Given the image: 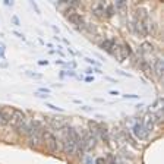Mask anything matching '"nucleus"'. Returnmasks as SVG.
Instances as JSON below:
<instances>
[{"instance_id":"8","label":"nucleus","mask_w":164,"mask_h":164,"mask_svg":"<svg viewBox=\"0 0 164 164\" xmlns=\"http://www.w3.org/2000/svg\"><path fill=\"white\" fill-rule=\"evenodd\" d=\"M23 122H25V114H23V111H21V110H13L11 119H9L11 126H13L15 129H18Z\"/></svg>"},{"instance_id":"10","label":"nucleus","mask_w":164,"mask_h":164,"mask_svg":"<svg viewBox=\"0 0 164 164\" xmlns=\"http://www.w3.org/2000/svg\"><path fill=\"white\" fill-rule=\"evenodd\" d=\"M116 41L113 40V38H110V40H104L103 43L100 44V47L104 50V51H107L109 54H111L113 56V51H114V48H116Z\"/></svg>"},{"instance_id":"12","label":"nucleus","mask_w":164,"mask_h":164,"mask_svg":"<svg viewBox=\"0 0 164 164\" xmlns=\"http://www.w3.org/2000/svg\"><path fill=\"white\" fill-rule=\"evenodd\" d=\"M142 125H144V128L147 129L148 133H150V132H153V129H154V117L150 114V113L144 117V123H142Z\"/></svg>"},{"instance_id":"29","label":"nucleus","mask_w":164,"mask_h":164,"mask_svg":"<svg viewBox=\"0 0 164 164\" xmlns=\"http://www.w3.org/2000/svg\"><path fill=\"white\" fill-rule=\"evenodd\" d=\"M31 6H32L34 9H35V12H37L38 15H40V8L37 6V3H35V2H31Z\"/></svg>"},{"instance_id":"17","label":"nucleus","mask_w":164,"mask_h":164,"mask_svg":"<svg viewBox=\"0 0 164 164\" xmlns=\"http://www.w3.org/2000/svg\"><path fill=\"white\" fill-rule=\"evenodd\" d=\"M11 119V114H8L6 111H0V125H8Z\"/></svg>"},{"instance_id":"23","label":"nucleus","mask_w":164,"mask_h":164,"mask_svg":"<svg viewBox=\"0 0 164 164\" xmlns=\"http://www.w3.org/2000/svg\"><path fill=\"white\" fill-rule=\"evenodd\" d=\"M94 164H107V161H106V158H97L95 161H94Z\"/></svg>"},{"instance_id":"30","label":"nucleus","mask_w":164,"mask_h":164,"mask_svg":"<svg viewBox=\"0 0 164 164\" xmlns=\"http://www.w3.org/2000/svg\"><path fill=\"white\" fill-rule=\"evenodd\" d=\"M63 75H67V76H75V72H73V70H67V72H65Z\"/></svg>"},{"instance_id":"21","label":"nucleus","mask_w":164,"mask_h":164,"mask_svg":"<svg viewBox=\"0 0 164 164\" xmlns=\"http://www.w3.org/2000/svg\"><path fill=\"white\" fill-rule=\"evenodd\" d=\"M155 117H157V120H158V122H163V109L158 110V113H157V116H155Z\"/></svg>"},{"instance_id":"27","label":"nucleus","mask_w":164,"mask_h":164,"mask_svg":"<svg viewBox=\"0 0 164 164\" xmlns=\"http://www.w3.org/2000/svg\"><path fill=\"white\" fill-rule=\"evenodd\" d=\"M12 22H13L16 26H19V25H21V21L18 19V16H12Z\"/></svg>"},{"instance_id":"25","label":"nucleus","mask_w":164,"mask_h":164,"mask_svg":"<svg viewBox=\"0 0 164 164\" xmlns=\"http://www.w3.org/2000/svg\"><path fill=\"white\" fill-rule=\"evenodd\" d=\"M0 59H5V45L0 43Z\"/></svg>"},{"instance_id":"22","label":"nucleus","mask_w":164,"mask_h":164,"mask_svg":"<svg viewBox=\"0 0 164 164\" xmlns=\"http://www.w3.org/2000/svg\"><path fill=\"white\" fill-rule=\"evenodd\" d=\"M34 95H35V97H38V98H44V100L48 98V95H47V94H41V92H35Z\"/></svg>"},{"instance_id":"31","label":"nucleus","mask_w":164,"mask_h":164,"mask_svg":"<svg viewBox=\"0 0 164 164\" xmlns=\"http://www.w3.org/2000/svg\"><path fill=\"white\" fill-rule=\"evenodd\" d=\"M38 65H40V66H44V65H48V62H47V60H40V62H38Z\"/></svg>"},{"instance_id":"35","label":"nucleus","mask_w":164,"mask_h":164,"mask_svg":"<svg viewBox=\"0 0 164 164\" xmlns=\"http://www.w3.org/2000/svg\"><path fill=\"white\" fill-rule=\"evenodd\" d=\"M85 164H94V161H91V158L88 157V158H87V163H85Z\"/></svg>"},{"instance_id":"5","label":"nucleus","mask_w":164,"mask_h":164,"mask_svg":"<svg viewBox=\"0 0 164 164\" xmlns=\"http://www.w3.org/2000/svg\"><path fill=\"white\" fill-rule=\"evenodd\" d=\"M129 54H132V50L128 43H123L122 45H116V48L113 51V56L117 59V62H123Z\"/></svg>"},{"instance_id":"4","label":"nucleus","mask_w":164,"mask_h":164,"mask_svg":"<svg viewBox=\"0 0 164 164\" xmlns=\"http://www.w3.org/2000/svg\"><path fill=\"white\" fill-rule=\"evenodd\" d=\"M65 16L67 18V21L70 23H73L76 28H84L85 23H84V18L81 16V13H76V11L73 8H67L65 11Z\"/></svg>"},{"instance_id":"32","label":"nucleus","mask_w":164,"mask_h":164,"mask_svg":"<svg viewBox=\"0 0 164 164\" xmlns=\"http://www.w3.org/2000/svg\"><path fill=\"white\" fill-rule=\"evenodd\" d=\"M94 81V76H87L85 78V82H92Z\"/></svg>"},{"instance_id":"14","label":"nucleus","mask_w":164,"mask_h":164,"mask_svg":"<svg viewBox=\"0 0 164 164\" xmlns=\"http://www.w3.org/2000/svg\"><path fill=\"white\" fill-rule=\"evenodd\" d=\"M155 73H157V76L158 78H163V73H164V63L161 59H157L155 60Z\"/></svg>"},{"instance_id":"18","label":"nucleus","mask_w":164,"mask_h":164,"mask_svg":"<svg viewBox=\"0 0 164 164\" xmlns=\"http://www.w3.org/2000/svg\"><path fill=\"white\" fill-rule=\"evenodd\" d=\"M141 69H142V70L147 73V75H148V76H151V73H153V72H151V66L148 65L145 60H142V62H141Z\"/></svg>"},{"instance_id":"36","label":"nucleus","mask_w":164,"mask_h":164,"mask_svg":"<svg viewBox=\"0 0 164 164\" xmlns=\"http://www.w3.org/2000/svg\"><path fill=\"white\" fill-rule=\"evenodd\" d=\"M110 94H111V95H119V92H117V91H110Z\"/></svg>"},{"instance_id":"2","label":"nucleus","mask_w":164,"mask_h":164,"mask_svg":"<svg viewBox=\"0 0 164 164\" xmlns=\"http://www.w3.org/2000/svg\"><path fill=\"white\" fill-rule=\"evenodd\" d=\"M28 138H29V144L32 147H38L43 139V128L40 125V122L32 120L29 125V132H28Z\"/></svg>"},{"instance_id":"19","label":"nucleus","mask_w":164,"mask_h":164,"mask_svg":"<svg viewBox=\"0 0 164 164\" xmlns=\"http://www.w3.org/2000/svg\"><path fill=\"white\" fill-rule=\"evenodd\" d=\"M45 107H48V109H51V110H57V111H60V113H63V111H65L62 107H56L54 104H51V103H45Z\"/></svg>"},{"instance_id":"9","label":"nucleus","mask_w":164,"mask_h":164,"mask_svg":"<svg viewBox=\"0 0 164 164\" xmlns=\"http://www.w3.org/2000/svg\"><path fill=\"white\" fill-rule=\"evenodd\" d=\"M147 19H139V18H136L135 21H133V25H132V28H133V32L136 34V35H139V37H147V23H145Z\"/></svg>"},{"instance_id":"28","label":"nucleus","mask_w":164,"mask_h":164,"mask_svg":"<svg viewBox=\"0 0 164 164\" xmlns=\"http://www.w3.org/2000/svg\"><path fill=\"white\" fill-rule=\"evenodd\" d=\"M85 60H87V62H88V63H89V65H92V66L98 65V63H97L95 60H92V59H89V57H85Z\"/></svg>"},{"instance_id":"3","label":"nucleus","mask_w":164,"mask_h":164,"mask_svg":"<svg viewBox=\"0 0 164 164\" xmlns=\"http://www.w3.org/2000/svg\"><path fill=\"white\" fill-rule=\"evenodd\" d=\"M79 144L84 151H92L97 145V136H94L89 131H82V135L79 136Z\"/></svg>"},{"instance_id":"20","label":"nucleus","mask_w":164,"mask_h":164,"mask_svg":"<svg viewBox=\"0 0 164 164\" xmlns=\"http://www.w3.org/2000/svg\"><path fill=\"white\" fill-rule=\"evenodd\" d=\"M26 75L31 78H37V79H41V78H43V75H40V73H32V72H26Z\"/></svg>"},{"instance_id":"15","label":"nucleus","mask_w":164,"mask_h":164,"mask_svg":"<svg viewBox=\"0 0 164 164\" xmlns=\"http://www.w3.org/2000/svg\"><path fill=\"white\" fill-rule=\"evenodd\" d=\"M114 12H116V9H114V6H113L111 3H106V9H104V15H106L107 18H110V16H113V15H114Z\"/></svg>"},{"instance_id":"7","label":"nucleus","mask_w":164,"mask_h":164,"mask_svg":"<svg viewBox=\"0 0 164 164\" xmlns=\"http://www.w3.org/2000/svg\"><path fill=\"white\" fill-rule=\"evenodd\" d=\"M132 133H133L135 138L139 139V141H145V139H148V136H150V133L147 132V129L144 128V125L141 123V122H136V123L133 125Z\"/></svg>"},{"instance_id":"26","label":"nucleus","mask_w":164,"mask_h":164,"mask_svg":"<svg viewBox=\"0 0 164 164\" xmlns=\"http://www.w3.org/2000/svg\"><path fill=\"white\" fill-rule=\"evenodd\" d=\"M123 98H131V100H133V98H138V95H136V94H125V95H123Z\"/></svg>"},{"instance_id":"1","label":"nucleus","mask_w":164,"mask_h":164,"mask_svg":"<svg viewBox=\"0 0 164 164\" xmlns=\"http://www.w3.org/2000/svg\"><path fill=\"white\" fill-rule=\"evenodd\" d=\"M63 151L66 155H73L76 153V148L79 145V133L75 128H67L63 136Z\"/></svg>"},{"instance_id":"13","label":"nucleus","mask_w":164,"mask_h":164,"mask_svg":"<svg viewBox=\"0 0 164 164\" xmlns=\"http://www.w3.org/2000/svg\"><path fill=\"white\" fill-rule=\"evenodd\" d=\"M48 119V123L54 128L56 131H62L65 128V122L60 120V119H54V117H47Z\"/></svg>"},{"instance_id":"34","label":"nucleus","mask_w":164,"mask_h":164,"mask_svg":"<svg viewBox=\"0 0 164 164\" xmlns=\"http://www.w3.org/2000/svg\"><path fill=\"white\" fill-rule=\"evenodd\" d=\"M81 109H82V110H85V111H91V110H92L91 107H88V106H84V107H81Z\"/></svg>"},{"instance_id":"16","label":"nucleus","mask_w":164,"mask_h":164,"mask_svg":"<svg viewBox=\"0 0 164 164\" xmlns=\"http://www.w3.org/2000/svg\"><path fill=\"white\" fill-rule=\"evenodd\" d=\"M139 48H141V53H144V51H147V53H153L154 51V45L151 43H144Z\"/></svg>"},{"instance_id":"11","label":"nucleus","mask_w":164,"mask_h":164,"mask_svg":"<svg viewBox=\"0 0 164 164\" xmlns=\"http://www.w3.org/2000/svg\"><path fill=\"white\" fill-rule=\"evenodd\" d=\"M104 9H106V3L104 2H95L92 5V13L95 16H104Z\"/></svg>"},{"instance_id":"24","label":"nucleus","mask_w":164,"mask_h":164,"mask_svg":"<svg viewBox=\"0 0 164 164\" xmlns=\"http://www.w3.org/2000/svg\"><path fill=\"white\" fill-rule=\"evenodd\" d=\"M37 92H41V94H47V95H48V94H50V89H48V88H40Z\"/></svg>"},{"instance_id":"6","label":"nucleus","mask_w":164,"mask_h":164,"mask_svg":"<svg viewBox=\"0 0 164 164\" xmlns=\"http://www.w3.org/2000/svg\"><path fill=\"white\" fill-rule=\"evenodd\" d=\"M43 136H44V139H45L47 147L50 148V151H51V153H57V151L60 150L59 141H57V138H56L51 132H43Z\"/></svg>"},{"instance_id":"33","label":"nucleus","mask_w":164,"mask_h":164,"mask_svg":"<svg viewBox=\"0 0 164 164\" xmlns=\"http://www.w3.org/2000/svg\"><path fill=\"white\" fill-rule=\"evenodd\" d=\"M5 5H6V6H13V2H9V0H5Z\"/></svg>"}]
</instances>
